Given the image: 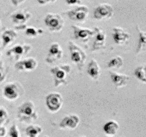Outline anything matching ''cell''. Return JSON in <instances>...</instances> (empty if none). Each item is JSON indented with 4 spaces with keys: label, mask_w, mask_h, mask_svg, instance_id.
Wrapping results in <instances>:
<instances>
[{
    "label": "cell",
    "mask_w": 146,
    "mask_h": 137,
    "mask_svg": "<svg viewBox=\"0 0 146 137\" xmlns=\"http://www.w3.org/2000/svg\"><path fill=\"white\" fill-rule=\"evenodd\" d=\"M19 120L21 122L29 123L38 119V116L36 111L35 106L31 101L23 103L18 108L17 114Z\"/></svg>",
    "instance_id": "6da1fadb"
},
{
    "label": "cell",
    "mask_w": 146,
    "mask_h": 137,
    "mask_svg": "<svg viewBox=\"0 0 146 137\" xmlns=\"http://www.w3.org/2000/svg\"><path fill=\"white\" fill-rule=\"evenodd\" d=\"M71 71V67L69 64H63L57 66L50 69L51 75L54 77V86L58 88L64 84H67V80Z\"/></svg>",
    "instance_id": "7a4b0ae2"
},
{
    "label": "cell",
    "mask_w": 146,
    "mask_h": 137,
    "mask_svg": "<svg viewBox=\"0 0 146 137\" xmlns=\"http://www.w3.org/2000/svg\"><path fill=\"white\" fill-rule=\"evenodd\" d=\"M70 54H71V59L73 62L78 66V68L80 71H81L84 67L85 61L86 60V53L80 48L79 47L74 44L73 41H69Z\"/></svg>",
    "instance_id": "3957f363"
},
{
    "label": "cell",
    "mask_w": 146,
    "mask_h": 137,
    "mask_svg": "<svg viewBox=\"0 0 146 137\" xmlns=\"http://www.w3.org/2000/svg\"><path fill=\"white\" fill-rule=\"evenodd\" d=\"M44 23L51 31H59L63 29L64 20L58 14H48L44 18Z\"/></svg>",
    "instance_id": "277c9868"
},
{
    "label": "cell",
    "mask_w": 146,
    "mask_h": 137,
    "mask_svg": "<svg viewBox=\"0 0 146 137\" xmlns=\"http://www.w3.org/2000/svg\"><path fill=\"white\" fill-rule=\"evenodd\" d=\"M63 102L62 96L58 93H51L46 97V105L51 112L55 113L59 111Z\"/></svg>",
    "instance_id": "5b68a950"
},
{
    "label": "cell",
    "mask_w": 146,
    "mask_h": 137,
    "mask_svg": "<svg viewBox=\"0 0 146 137\" xmlns=\"http://www.w3.org/2000/svg\"><path fill=\"white\" fill-rule=\"evenodd\" d=\"M88 14V8L85 5L79 6L67 11V15L70 19L78 22H84L87 19Z\"/></svg>",
    "instance_id": "8992f818"
},
{
    "label": "cell",
    "mask_w": 146,
    "mask_h": 137,
    "mask_svg": "<svg viewBox=\"0 0 146 137\" xmlns=\"http://www.w3.org/2000/svg\"><path fill=\"white\" fill-rule=\"evenodd\" d=\"M113 15V8L109 4H101L94 9V17L96 19H109Z\"/></svg>",
    "instance_id": "52a82bcc"
},
{
    "label": "cell",
    "mask_w": 146,
    "mask_h": 137,
    "mask_svg": "<svg viewBox=\"0 0 146 137\" xmlns=\"http://www.w3.org/2000/svg\"><path fill=\"white\" fill-rule=\"evenodd\" d=\"M31 49L32 47L29 44H17L7 51V55L18 61L21 57L27 55Z\"/></svg>",
    "instance_id": "ba28073f"
},
{
    "label": "cell",
    "mask_w": 146,
    "mask_h": 137,
    "mask_svg": "<svg viewBox=\"0 0 146 137\" xmlns=\"http://www.w3.org/2000/svg\"><path fill=\"white\" fill-rule=\"evenodd\" d=\"M31 17V14L27 10L21 9L13 13L11 15L13 23L17 25V28H27L25 24Z\"/></svg>",
    "instance_id": "9c48e42d"
},
{
    "label": "cell",
    "mask_w": 146,
    "mask_h": 137,
    "mask_svg": "<svg viewBox=\"0 0 146 137\" xmlns=\"http://www.w3.org/2000/svg\"><path fill=\"white\" fill-rule=\"evenodd\" d=\"M63 49L58 43L55 42L51 44L48 49V53L46 58V61L48 64H54L56 61L61 59L63 57Z\"/></svg>",
    "instance_id": "30bf717a"
},
{
    "label": "cell",
    "mask_w": 146,
    "mask_h": 137,
    "mask_svg": "<svg viewBox=\"0 0 146 137\" xmlns=\"http://www.w3.org/2000/svg\"><path fill=\"white\" fill-rule=\"evenodd\" d=\"M72 28L74 29V38L85 44L88 42L90 38L95 34L94 31L88 28H82L76 25H73Z\"/></svg>",
    "instance_id": "8fae6325"
},
{
    "label": "cell",
    "mask_w": 146,
    "mask_h": 137,
    "mask_svg": "<svg viewBox=\"0 0 146 137\" xmlns=\"http://www.w3.org/2000/svg\"><path fill=\"white\" fill-rule=\"evenodd\" d=\"M38 62L34 58H28L21 61H17L14 65V68L17 71H31L36 69Z\"/></svg>",
    "instance_id": "7c38bea8"
},
{
    "label": "cell",
    "mask_w": 146,
    "mask_h": 137,
    "mask_svg": "<svg viewBox=\"0 0 146 137\" xmlns=\"http://www.w3.org/2000/svg\"><path fill=\"white\" fill-rule=\"evenodd\" d=\"M80 123V118L76 114H70L64 117L59 124V127L62 129H75Z\"/></svg>",
    "instance_id": "4fadbf2b"
},
{
    "label": "cell",
    "mask_w": 146,
    "mask_h": 137,
    "mask_svg": "<svg viewBox=\"0 0 146 137\" xmlns=\"http://www.w3.org/2000/svg\"><path fill=\"white\" fill-rule=\"evenodd\" d=\"M94 32H95V41L92 46V51H99L105 45L106 39V35L104 32L101 29L98 27H95Z\"/></svg>",
    "instance_id": "5bb4252c"
},
{
    "label": "cell",
    "mask_w": 146,
    "mask_h": 137,
    "mask_svg": "<svg viewBox=\"0 0 146 137\" xmlns=\"http://www.w3.org/2000/svg\"><path fill=\"white\" fill-rule=\"evenodd\" d=\"M113 39L114 42L118 45H122V44H125L131 37V35L121 27H113Z\"/></svg>",
    "instance_id": "9a60e30c"
},
{
    "label": "cell",
    "mask_w": 146,
    "mask_h": 137,
    "mask_svg": "<svg viewBox=\"0 0 146 137\" xmlns=\"http://www.w3.org/2000/svg\"><path fill=\"white\" fill-rule=\"evenodd\" d=\"M3 94H4V96L9 101L17 99L19 96V88L17 84L14 83L7 84L3 89Z\"/></svg>",
    "instance_id": "2e32d148"
},
{
    "label": "cell",
    "mask_w": 146,
    "mask_h": 137,
    "mask_svg": "<svg viewBox=\"0 0 146 137\" xmlns=\"http://www.w3.org/2000/svg\"><path fill=\"white\" fill-rule=\"evenodd\" d=\"M109 73L111 80L116 88H121V87L125 86L127 85L130 78L128 75L115 72V71H110Z\"/></svg>",
    "instance_id": "e0dca14e"
},
{
    "label": "cell",
    "mask_w": 146,
    "mask_h": 137,
    "mask_svg": "<svg viewBox=\"0 0 146 137\" xmlns=\"http://www.w3.org/2000/svg\"><path fill=\"white\" fill-rule=\"evenodd\" d=\"M87 74L92 79L98 81L101 75V69L96 60L91 59L87 67Z\"/></svg>",
    "instance_id": "ac0fdd59"
},
{
    "label": "cell",
    "mask_w": 146,
    "mask_h": 137,
    "mask_svg": "<svg viewBox=\"0 0 146 137\" xmlns=\"http://www.w3.org/2000/svg\"><path fill=\"white\" fill-rule=\"evenodd\" d=\"M119 128L120 126L118 122L115 121H109L104 124L103 130L106 135L109 137H112L116 135Z\"/></svg>",
    "instance_id": "d6986e66"
},
{
    "label": "cell",
    "mask_w": 146,
    "mask_h": 137,
    "mask_svg": "<svg viewBox=\"0 0 146 137\" xmlns=\"http://www.w3.org/2000/svg\"><path fill=\"white\" fill-rule=\"evenodd\" d=\"M17 33L13 29H7L1 34L3 47H6L17 38Z\"/></svg>",
    "instance_id": "ffe728a7"
},
{
    "label": "cell",
    "mask_w": 146,
    "mask_h": 137,
    "mask_svg": "<svg viewBox=\"0 0 146 137\" xmlns=\"http://www.w3.org/2000/svg\"><path fill=\"white\" fill-rule=\"evenodd\" d=\"M136 29L138 33V43L136 49V54H139L140 53L145 51L146 48V34L145 31L140 29L139 26H136Z\"/></svg>",
    "instance_id": "44dd1931"
},
{
    "label": "cell",
    "mask_w": 146,
    "mask_h": 137,
    "mask_svg": "<svg viewBox=\"0 0 146 137\" xmlns=\"http://www.w3.org/2000/svg\"><path fill=\"white\" fill-rule=\"evenodd\" d=\"M27 137H37L42 132V128L38 125L29 126L25 130Z\"/></svg>",
    "instance_id": "7402d4cb"
},
{
    "label": "cell",
    "mask_w": 146,
    "mask_h": 137,
    "mask_svg": "<svg viewBox=\"0 0 146 137\" xmlns=\"http://www.w3.org/2000/svg\"><path fill=\"white\" fill-rule=\"evenodd\" d=\"M123 65V59L120 56H116L111 59L107 64V67L109 68H120Z\"/></svg>",
    "instance_id": "603a6c76"
},
{
    "label": "cell",
    "mask_w": 146,
    "mask_h": 137,
    "mask_svg": "<svg viewBox=\"0 0 146 137\" xmlns=\"http://www.w3.org/2000/svg\"><path fill=\"white\" fill-rule=\"evenodd\" d=\"M134 75L136 76L139 81H142L144 84L146 83V76H145V67L141 66L137 67L134 71Z\"/></svg>",
    "instance_id": "cb8c5ba5"
},
{
    "label": "cell",
    "mask_w": 146,
    "mask_h": 137,
    "mask_svg": "<svg viewBox=\"0 0 146 137\" xmlns=\"http://www.w3.org/2000/svg\"><path fill=\"white\" fill-rule=\"evenodd\" d=\"M44 33L41 29H37L35 27H27L25 30V34L29 37H36L38 35H41Z\"/></svg>",
    "instance_id": "d4e9b609"
},
{
    "label": "cell",
    "mask_w": 146,
    "mask_h": 137,
    "mask_svg": "<svg viewBox=\"0 0 146 137\" xmlns=\"http://www.w3.org/2000/svg\"><path fill=\"white\" fill-rule=\"evenodd\" d=\"M8 118V113L3 107H0V126L5 123Z\"/></svg>",
    "instance_id": "484cf974"
},
{
    "label": "cell",
    "mask_w": 146,
    "mask_h": 137,
    "mask_svg": "<svg viewBox=\"0 0 146 137\" xmlns=\"http://www.w3.org/2000/svg\"><path fill=\"white\" fill-rule=\"evenodd\" d=\"M9 137H20L19 131L18 127L15 124H13L9 128Z\"/></svg>",
    "instance_id": "4316f807"
},
{
    "label": "cell",
    "mask_w": 146,
    "mask_h": 137,
    "mask_svg": "<svg viewBox=\"0 0 146 137\" xmlns=\"http://www.w3.org/2000/svg\"><path fill=\"white\" fill-rule=\"evenodd\" d=\"M7 76V71H6L5 68L3 66L2 63H0V83L3 82L4 81Z\"/></svg>",
    "instance_id": "83f0119b"
},
{
    "label": "cell",
    "mask_w": 146,
    "mask_h": 137,
    "mask_svg": "<svg viewBox=\"0 0 146 137\" xmlns=\"http://www.w3.org/2000/svg\"><path fill=\"white\" fill-rule=\"evenodd\" d=\"M66 2L68 5H80L81 4L82 1L81 0H66Z\"/></svg>",
    "instance_id": "f1b7e54d"
},
{
    "label": "cell",
    "mask_w": 146,
    "mask_h": 137,
    "mask_svg": "<svg viewBox=\"0 0 146 137\" xmlns=\"http://www.w3.org/2000/svg\"><path fill=\"white\" fill-rule=\"evenodd\" d=\"M38 2L40 4H48V3H53V2H55L56 0H37Z\"/></svg>",
    "instance_id": "f546056e"
},
{
    "label": "cell",
    "mask_w": 146,
    "mask_h": 137,
    "mask_svg": "<svg viewBox=\"0 0 146 137\" xmlns=\"http://www.w3.org/2000/svg\"><path fill=\"white\" fill-rule=\"evenodd\" d=\"M7 134V130L4 126H0V137H4Z\"/></svg>",
    "instance_id": "4dcf8cb0"
},
{
    "label": "cell",
    "mask_w": 146,
    "mask_h": 137,
    "mask_svg": "<svg viewBox=\"0 0 146 137\" xmlns=\"http://www.w3.org/2000/svg\"><path fill=\"white\" fill-rule=\"evenodd\" d=\"M11 2H12V4H14V6L17 7V6H19V4L24 3V1H26V0H11Z\"/></svg>",
    "instance_id": "1f68e13d"
},
{
    "label": "cell",
    "mask_w": 146,
    "mask_h": 137,
    "mask_svg": "<svg viewBox=\"0 0 146 137\" xmlns=\"http://www.w3.org/2000/svg\"><path fill=\"white\" fill-rule=\"evenodd\" d=\"M80 137H86V136H80Z\"/></svg>",
    "instance_id": "d6a6232c"
},
{
    "label": "cell",
    "mask_w": 146,
    "mask_h": 137,
    "mask_svg": "<svg viewBox=\"0 0 146 137\" xmlns=\"http://www.w3.org/2000/svg\"><path fill=\"white\" fill-rule=\"evenodd\" d=\"M44 137H48V136H44Z\"/></svg>",
    "instance_id": "836d02e7"
},
{
    "label": "cell",
    "mask_w": 146,
    "mask_h": 137,
    "mask_svg": "<svg viewBox=\"0 0 146 137\" xmlns=\"http://www.w3.org/2000/svg\"><path fill=\"white\" fill-rule=\"evenodd\" d=\"M115 1H118V0H115Z\"/></svg>",
    "instance_id": "e575fe53"
},
{
    "label": "cell",
    "mask_w": 146,
    "mask_h": 137,
    "mask_svg": "<svg viewBox=\"0 0 146 137\" xmlns=\"http://www.w3.org/2000/svg\"><path fill=\"white\" fill-rule=\"evenodd\" d=\"M0 25H1V22H0Z\"/></svg>",
    "instance_id": "d590c367"
},
{
    "label": "cell",
    "mask_w": 146,
    "mask_h": 137,
    "mask_svg": "<svg viewBox=\"0 0 146 137\" xmlns=\"http://www.w3.org/2000/svg\"><path fill=\"white\" fill-rule=\"evenodd\" d=\"M0 56H1V54H0Z\"/></svg>",
    "instance_id": "8d00e7d4"
}]
</instances>
